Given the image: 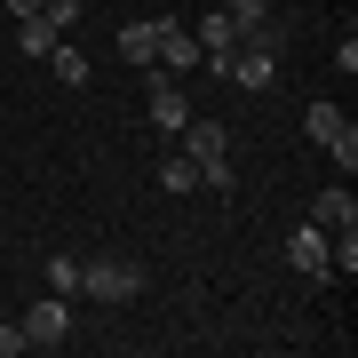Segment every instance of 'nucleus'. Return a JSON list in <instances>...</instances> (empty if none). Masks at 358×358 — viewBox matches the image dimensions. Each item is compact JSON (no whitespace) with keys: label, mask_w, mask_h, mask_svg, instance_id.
I'll list each match as a JSON object with an SVG mask.
<instances>
[{"label":"nucleus","mask_w":358,"mask_h":358,"mask_svg":"<svg viewBox=\"0 0 358 358\" xmlns=\"http://www.w3.org/2000/svg\"><path fill=\"white\" fill-rule=\"evenodd\" d=\"M176 143L199 159V192H231V128H223V120H199V112H192Z\"/></svg>","instance_id":"nucleus-1"},{"label":"nucleus","mask_w":358,"mask_h":358,"mask_svg":"<svg viewBox=\"0 0 358 358\" xmlns=\"http://www.w3.org/2000/svg\"><path fill=\"white\" fill-rule=\"evenodd\" d=\"M80 294L88 303H136L143 294V263H128V255H96V263H80Z\"/></svg>","instance_id":"nucleus-2"},{"label":"nucleus","mask_w":358,"mask_h":358,"mask_svg":"<svg viewBox=\"0 0 358 358\" xmlns=\"http://www.w3.org/2000/svg\"><path fill=\"white\" fill-rule=\"evenodd\" d=\"M303 136L319 143V152L343 167V183H350V167H358V128H350L343 103H310V112H303Z\"/></svg>","instance_id":"nucleus-3"},{"label":"nucleus","mask_w":358,"mask_h":358,"mask_svg":"<svg viewBox=\"0 0 358 358\" xmlns=\"http://www.w3.org/2000/svg\"><path fill=\"white\" fill-rule=\"evenodd\" d=\"M16 327H24V350H64L72 343V303H64V294H40Z\"/></svg>","instance_id":"nucleus-4"},{"label":"nucleus","mask_w":358,"mask_h":358,"mask_svg":"<svg viewBox=\"0 0 358 358\" xmlns=\"http://www.w3.org/2000/svg\"><path fill=\"white\" fill-rule=\"evenodd\" d=\"M152 64H159V72H176V80H192V72H199V40H192V24L159 16V48H152Z\"/></svg>","instance_id":"nucleus-5"},{"label":"nucleus","mask_w":358,"mask_h":358,"mask_svg":"<svg viewBox=\"0 0 358 358\" xmlns=\"http://www.w3.org/2000/svg\"><path fill=\"white\" fill-rule=\"evenodd\" d=\"M183 120H192L183 80H176V72H152V128H159V136H183Z\"/></svg>","instance_id":"nucleus-6"},{"label":"nucleus","mask_w":358,"mask_h":358,"mask_svg":"<svg viewBox=\"0 0 358 358\" xmlns=\"http://www.w3.org/2000/svg\"><path fill=\"white\" fill-rule=\"evenodd\" d=\"M310 231H358V199H350V183H327L319 199H310Z\"/></svg>","instance_id":"nucleus-7"},{"label":"nucleus","mask_w":358,"mask_h":358,"mask_svg":"<svg viewBox=\"0 0 358 358\" xmlns=\"http://www.w3.org/2000/svg\"><path fill=\"white\" fill-rule=\"evenodd\" d=\"M287 263L303 271V279H327V231H310V223L287 231Z\"/></svg>","instance_id":"nucleus-8"},{"label":"nucleus","mask_w":358,"mask_h":358,"mask_svg":"<svg viewBox=\"0 0 358 358\" xmlns=\"http://www.w3.org/2000/svg\"><path fill=\"white\" fill-rule=\"evenodd\" d=\"M56 40H64V24H56L48 8H32V16H16V48H24V56H48Z\"/></svg>","instance_id":"nucleus-9"},{"label":"nucleus","mask_w":358,"mask_h":358,"mask_svg":"<svg viewBox=\"0 0 358 358\" xmlns=\"http://www.w3.org/2000/svg\"><path fill=\"white\" fill-rule=\"evenodd\" d=\"M192 40H199V56H231V48H239V24H231V8L199 16V24H192Z\"/></svg>","instance_id":"nucleus-10"},{"label":"nucleus","mask_w":358,"mask_h":358,"mask_svg":"<svg viewBox=\"0 0 358 358\" xmlns=\"http://www.w3.org/2000/svg\"><path fill=\"white\" fill-rule=\"evenodd\" d=\"M112 48H120V64H152V48H159V16H152V24H120Z\"/></svg>","instance_id":"nucleus-11"},{"label":"nucleus","mask_w":358,"mask_h":358,"mask_svg":"<svg viewBox=\"0 0 358 358\" xmlns=\"http://www.w3.org/2000/svg\"><path fill=\"white\" fill-rule=\"evenodd\" d=\"M159 183H167V192H199V159H192V152L176 143V152L159 159Z\"/></svg>","instance_id":"nucleus-12"},{"label":"nucleus","mask_w":358,"mask_h":358,"mask_svg":"<svg viewBox=\"0 0 358 358\" xmlns=\"http://www.w3.org/2000/svg\"><path fill=\"white\" fill-rule=\"evenodd\" d=\"M40 271H48V294H64V303H80V255H48Z\"/></svg>","instance_id":"nucleus-13"},{"label":"nucleus","mask_w":358,"mask_h":358,"mask_svg":"<svg viewBox=\"0 0 358 358\" xmlns=\"http://www.w3.org/2000/svg\"><path fill=\"white\" fill-rule=\"evenodd\" d=\"M48 64H56V80H64V88H88V56H80L72 40H56V48H48Z\"/></svg>","instance_id":"nucleus-14"},{"label":"nucleus","mask_w":358,"mask_h":358,"mask_svg":"<svg viewBox=\"0 0 358 358\" xmlns=\"http://www.w3.org/2000/svg\"><path fill=\"white\" fill-rule=\"evenodd\" d=\"M223 8H231V24H263V16H271V0H223Z\"/></svg>","instance_id":"nucleus-15"},{"label":"nucleus","mask_w":358,"mask_h":358,"mask_svg":"<svg viewBox=\"0 0 358 358\" xmlns=\"http://www.w3.org/2000/svg\"><path fill=\"white\" fill-rule=\"evenodd\" d=\"M334 72H343V80L358 72V40H350V24H343V40H334Z\"/></svg>","instance_id":"nucleus-16"},{"label":"nucleus","mask_w":358,"mask_h":358,"mask_svg":"<svg viewBox=\"0 0 358 358\" xmlns=\"http://www.w3.org/2000/svg\"><path fill=\"white\" fill-rule=\"evenodd\" d=\"M16 350H24V327L8 319V327H0V358H16Z\"/></svg>","instance_id":"nucleus-17"},{"label":"nucleus","mask_w":358,"mask_h":358,"mask_svg":"<svg viewBox=\"0 0 358 358\" xmlns=\"http://www.w3.org/2000/svg\"><path fill=\"white\" fill-rule=\"evenodd\" d=\"M0 8H8V16H32V8H40V0H0Z\"/></svg>","instance_id":"nucleus-18"}]
</instances>
